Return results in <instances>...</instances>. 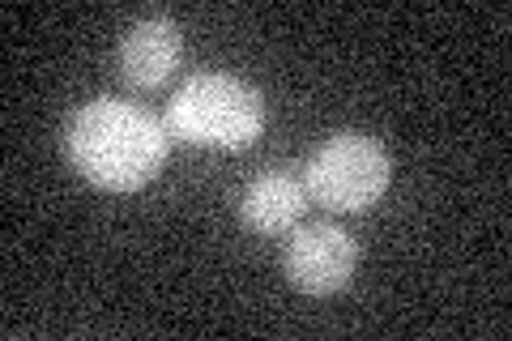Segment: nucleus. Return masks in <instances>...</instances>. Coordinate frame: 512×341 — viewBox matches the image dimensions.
<instances>
[{
    "mask_svg": "<svg viewBox=\"0 0 512 341\" xmlns=\"http://www.w3.org/2000/svg\"><path fill=\"white\" fill-rule=\"evenodd\" d=\"M167 128L146 107L128 99H90L77 107L64 128V158L86 184L103 192L146 188L167 162Z\"/></svg>",
    "mask_w": 512,
    "mask_h": 341,
    "instance_id": "1",
    "label": "nucleus"
},
{
    "mask_svg": "<svg viewBox=\"0 0 512 341\" xmlns=\"http://www.w3.org/2000/svg\"><path fill=\"white\" fill-rule=\"evenodd\" d=\"M167 137L188 145H210V150H244L265 128V99L261 90L231 73H197L171 94Z\"/></svg>",
    "mask_w": 512,
    "mask_h": 341,
    "instance_id": "2",
    "label": "nucleus"
},
{
    "mask_svg": "<svg viewBox=\"0 0 512 341\" xmlns=\"http://www.w3.org/2000/svg\"><path fill=\"white\" fill-rule=\"evenodd\" d=\"M393 180L389 150L367 133H333L316 145V154L303 167L308 201L333 209V214H363L372 209Z\"/></svg>",
    "mask_w": 512,
    "mask_h": 341,
    "instance_id": "3",
    "label": "nucleus"
},
{
    "mask_svg": "<svg viewBox=\"0 0 512 341\" xmlns=\"http://www.w3.org/2000/svg\"><path fill=\"white\" fill-rule=\"evenodd\" d=\"M359 248L342 226L333 222H308L295 226L282 252L286 282L303 295H338V290L355 278Z\"/></svg>",
    "mask_w": 512,
    "mask_h": 341,
    "instance_id": "4",
    "label": "nucleus"
},
{
    "mask_svg": "<svg viewBox=\"0 0 512 341\" xmlns=\"http://www.w3.org/2000/svg\"><path fill=\"white\" fill-rule=\"evenodd\" d=\"M180 52H184V39L171 18H141L120 39V77L133 90H154L180 64Z\"/></svg>",
    "mask_w": 512,
    "mask_h": 341,
    "instance_id": "5",
    "label": "nucleus"
},
{
    "mask_svg": "<svg viewBox=\"0 0 512 341\" xmlns=\"http://www.w3.org/2000/svg\"><path fill=\"white\" fill-rule=\"evenodd\" d=\"M308 209V188L286 171H265L239 192V222L256 235H282Z\"/></svg>",
    "mask_w": 512,
    "mask_h": 341,
    "instance_id": "6",
    "label": "nucleus"
}]
</instances>
